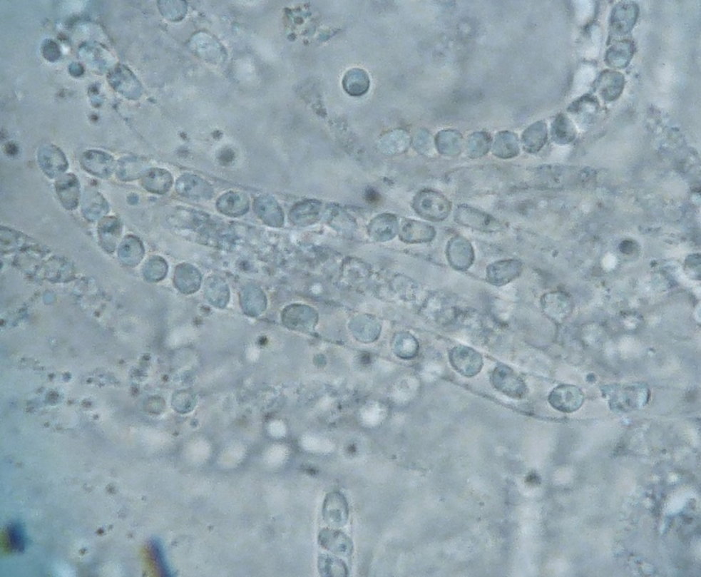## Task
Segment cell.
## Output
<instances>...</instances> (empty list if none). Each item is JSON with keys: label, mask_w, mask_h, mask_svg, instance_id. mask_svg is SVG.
Masks as SVG:
<instances>
[{"label": "cell", "mask_w": 701, "mask_h": 577, "mask_svg": "<svg viewBox=\"0 0 701 577\" xmlns=\"http://www.w3.org/2000/svg\"><path fill=\"white\" fill-rule=\"evenodd\" d=\"M41 170L49 178H60L67 172L68 163L65 153L52 143H45L38 151Z\"/></svg>", "instance_id": "1"}, {"label": "cell", "mask_w": 701, "mask_h": 577, "mask_svg": "<svg viewBox=\"0 0 701 577\" xmlns=\"http://www.w3.org/2000/svg\"><path fill=\"white\" fill-rule=\"evenodd\" d=\"M543 313L556 324L561 325L573 314L575 305L567 292H548L542 297Z\"/></svg>", "instance_id": "2"}, {"label": "cell", "mask_w": 701, "mask_h": 577, "mask_svg": "<svg viewBox=\"0 0 701 577\" xmlns=\"http://www.w3.org/2000/svg\"><path fill=\"white\" fill-rule=\"evenodd\" d=\"M584 400V394L580 389L567 384L553 389L548 397L552 407L563 413H573L580 409Z\"/></svg>", "instance_id": "3"}, {"label": "cell", "mask_w": 701, "mask_h": 577, "mask_svg": "<svg viewBox=\"0 0 701 577\" xmlns=\"http://www.w3.org/2000/svg\"><path fill=\"white\" fill-rule=\"evenodd\" d=\"M492 383L496 390L513 399H523L526 396V383L509 367H498L493 372Z\"/></svg>", "instance_id": "4"}, {"label": "cell", "mask_w": 701, "mask_h": 577, "mask_svg": "<svg viewBox=\"0 0 701 577\" xmlns=\"http://www.w3.org/2000/svg\"><path fill=\"white\" fill-rule=\"evenodd\" d=\"M110 85L127 98L137 99L142 95V85L129 68L118 65L110 71Z\"/></svg>", "instance_id": "5"}, {"label": "cell", "mask_w": 701, "mask_h": 577, "mask_svg": "<svg viewBox=\"0 0 701 577\" xmlns=\"http://www.w3.org/2000/svg\"><path fill=\"white\" fill-rule=\"evenodd\" d=\"M639 16L638 5L634 2H622L612 11L610 26L615 36H625L633 29Z\"/></svg>", "instance_id": "6"}, {"label": "cell", "mask_w": 701, "mask_h": 577, "mask_svg": "<svg viewBox=\"0 0 701 577\" xmlns=\"http://www.w3.org/2000/svg\"><path fill=\"white\" fill-rule=\"evenodd\" d=\"M80 162L85 170L101 178H108L117 168L114 157L104 151L93 149L85 151Z\"/></svg>", "instance_id": "7"}, {"label": "cell", "mask_w": 701, "mask_h": 577, "mask_svg": "<svg viewBox=\"0 0 701 577\" xmlns=\"http://www.w3.org/2000/svg\"><path fill=\"white\" fill-rule=\"evenodd\" d=\"M416 210L421 216L433 220H441L448 216L449 205L446 198L431 190L421 192L416 198Z\"/></svg>", "instance_id": "8"}, {"label": "cell", "mask_w": 701, "mask_h": 577, "mask_svg": "<svg viewBox=\"0 0 701 577\" xmlns=\"http://www.w3.org/2000/svg\"><path fill=\"white\" fill-rule=\"evenodd\" d=\"M58 198L66 209H76L78 205L80 185L78 179L73 173H65L55 183Z\"/></svg>", "instance_id": "9"}, {"label": "cell", "mask_w": 701, "mask_h": 577, "mask_svg": "<svg viewBox=\"0 0 701 577\" xmlns=\"http://www.w3.org/2000/svg\"><path fill=\"white\" fill-rule=\"evenodd\" d=\"M625 85V77L614 71H603L597 80L598 92L605 101H615L619 98Z\"/></svg>", "instance_id": "10"}, {"label": "cell", "mask_w": 701, "mask_h": 577, "mask_svg": "<svg viewBox=\"0 0 701 577\" xmlns=\"http://www.w3.org/2000/svg\"><path fill=\"white\" fill-rule=\"evenodd\" d=\"M349 509L347 501L339 493L328 496L324 505V518L327 523L335 527L343 526L347 523Z\"/></svg>", "instance_id": "11"}, {"label": "cell", "mask_w": 701, "mask_h": 577, "mask_svg": "<svg viewBox=\"0 0 701 577\" xmlns=\"http://www.w3.org/2000/svg\"><path fill=\"white\" fill-rule=\"evenodd\" d=\"M140 183L148 192L154 194H165L170 190L173 184V178L168 170L162 168H150L146 170L142 178Z\"/></svg>", "instance_id": "12"}, {"label": "cell", "mask_w": 701, "mask_h": 577, "mask_svg": "<svg viewBox=\"0 0 701 577\" xmlns=\"http://www.w3.org/2000/svg\"><path fill=\"white\" fill-rule=\"evenodd\" d=\"M521 263L516 260L501 261L488 267V278L495 285L511 282L521 275Z\"/></svg>", "instance_id": "13"}, {"label": "cell", "mask_w": 701, "mask_h": 577, "mask_svg": "<svg viewBox=\"0 0 701 577\" xmlns=\"http://www.w3.org/2000/svg\"><path fill=\"white\" fill-rule=\"evenodd\" d=\"M635 52L636 46L633 41H619L606 52L605 63L612 68H625L634 56Z\"/></svg>", "instance_id": "14"}, {"label": "cell", "mask_w": 701, "mask_h": 577, "mask_svg": "<svg viewBox=\"0 0 701 577\" xmlns=\"http://www.w3.org/2000/svg\"><path fill=\"white\" fill-rule=\"evenodd\" d=\"M451 363L458 372L469 377L479 374L483 365L481 356L471 349H466L465 352H454Z\"/></svg>", "instance_id": "15"}, {"label": "cell", "mask_w": 701, "mask_h": 577, "mask_svg": "<svg viewBox=\"0 0 701 577\" xmlns=\"http://www.w3.org/2000/svg\"><path fill=\"white\" fill-rule=\"evenodd\" d=\"M546 141H548V126L543 121L532 124L523 135V148L527 153H538L546 145Z\"/></svg>", "instance_id": "16"}, {"label": "cell", "mask_w": 701, "mask_h": 577, "mask_svg": "<svg viewBox=\"0 0 701 577\" xmlns=\"http://www.w3.org/2000/svg\"><path fill=\"white\" fill-rule=\"evenodd\" d=\"M322 543L325 548L333 553L349 556L352 552V541L344 533L336 530H324L322 533Z\"/></svg>", "instance_id": "17"}, {"label": "cell", "mask_w": 701, "mask_h": 577, "mask_svg": "<svg viewBox=\"0 0 701 577\" xmlns=\"http://www.w3.org/2000/svg\"><path fill=\"white\" fill-rule=\"evenodd\" d=\"M552 140L558 145H568L575 141L576 131L570 118L564 114L557 116L551 127Z\"/></svg>", "instance_id": "18"}, {"label": "cell", "mask_w": 701, "mask_h": 577, "mask_svg": "<svg viewBox=\"0 0 701 577\" xmlns=\"http://www.w3.org/2000/svg\"><path fill=\"white\" fill-rule=\"evenodd\" d=\"M518 140L515 134L510 132H502L496 136L493 153L501 158H512L518 154Z\"/></svg>", "instance_id": "19"}, {"label": "cell", "mask_w": 701, "mask_h": 577, "mask_svg": "<svg viewBox=\"0 0 701 577\" xmlns=\"http://www.w3.org/2000/svg\"><path fill=\"white\" fill-rule=\"evenodd\" d=\"M145 163L143 160L135 157H126L118 162L117 173L118 178L123 180H132L143 175Z\"/></svg>", "instance_id": "20"}, {"label": "cell", "mask_w": 701, "mask_h": 577, "mask_svg": "<svg viewBox=\"0 0 701 577\" xmlns=\"http://www.w3.org/2000/svg\"><path fill=\"white\" fill-rule=\"evenodd\" d=\"M344 90L352 96H361L369 89V80L365 71L352 70L347 73L344 79Z\"/></svg>", "instance_id": "21"}, {"label": "cell", "mask_w": 701, "mask_h": 577, "mask_svg": "<svg viewBox=\"0 0 701 577\" xmlns=\"http://www.w3.org/2000/svg\"><path fill=\"white\" fill-rule=\"evenodd\" d=\"M208 185L194 175H184L178 180V190L180 194L200 198L206 195Z\"/></svg>", "instance_id": "22"}, {"label": "cell", "mask_w": 701, "mask_h": 577, "mask_svg": "<svg viewBox=\"0 0 701 577\" xmlns=\"http://www.w3.org/2000/svg\"><path fill=\"white\" fill-rule=\"evenodd\" d=\"M461 219L468 220V225L473 226L474 228L482 229V230H496L498 228L496 220L476 210L466 209V211L460 212Z\"/></svg>", "instance_id": "23"}, {"label": "cell", "mask_w": 701, "mask_h": 577, "mask_svg": "<svg viewBox=\"0 0 701 577\" xmlns=\"http://www.w3.org/2000/svg\"><path fill=\"white\" fill-rule=\"evenodd\" d=\"M325 573L331 576H344L347 574L346 565L341 560L327 557L324 560Z\"/></svg>", "instance_id": "24"}, {"label": "cell", "mask_w": 701, "mask_h": 577, "mask_svg": "<svg viewBox=\"0 0 701 577\" xmlns=\"http://www.w3.org/2000/svg\"><path fill=\"white\" fill-rule=\"evenodd\" d=\"M685 272L689 277L692 278V280H700V254H695V255L689 256L685 261Z\"/></svg>", "instance_id": "25"}, {"label": "cell", "mask_w": 701, "mask_h": 577, "mask_svg": "<svg viewBox=\"0 0 701 577\" xmlns=\"http://www.w3.org/2000/svg\"><path fill=\"white\" fill-rule=\"evenodd\" d=\"M43 55L46 60L51 61V62L59 59L60 51L56 44L52 41H46L43 44Z\"/></svg>", "instance_id": "26"}]
</instances>
